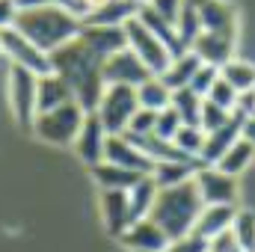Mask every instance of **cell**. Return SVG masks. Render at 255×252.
I'll use <instances>...</instances> for the list:
<instances>
[{
    "mask_svg": "<svg viewBox=\"0 0 255 252\" xmlns=\"http://www.w3.org/2000/svg\"><path fill=\"white\" fill-rule=\"evenodd\" d=\"M101 65H104V60H98V57L80 42V36L51 54V71L60 74L65 83H68L74 101H77L86 113L95 110V104H98V98H101V92H104V86H107V83H104V74H101Z\"/></svg>",
    "mask_w": 255,
    "mask_h": 252,
    "instance_id": "cell-1",
    "label": "cell"
},
{
    "mask_svg": "<svg viewBox=\"0 0 255 252\" xmlns=\"http://www.w3.org/2000/svg\"><path fill=\"white\" fill-rule=\"evenodd\" d=\"M15 30L21 36H27L39 51H45L48 57L63 48L68 42H74L83 30V21L71 12H65L60 6L48 3V6H39V9H27V12H18L15 18Z\"/></svg>",
    "mask_w": 255,
    "mask_h": 252,
    "instance_id": "cell-2",
    "label": "cell"
},
{
    "mask_svg": "<svg viewBox=\"0 0 255 252\" xmlns=\"http://www.w3.org/2000/svg\"><path fill=\"white\" fill-rule=\"evenodd\" d=\"M202 211V199H199V190L193 181L184 184H175V187H163L157 190V199H154V208L148 214L151 223H157V229L175 241L181 235H190L193 223Z\"/></svg>",
    "mask_w": 255,
    "mask_h": 252,
    "instance_id": "cell-3",
    "label": "cell"
},
{
    "mask_svg": "<svg viewBox=\"0 0 255 252\" xmlns=\"http://www.w3.org/2000/svg\"><path fill=\"white\" fill-rule=\"evenodd\" d=\"M83 116H86V110L77 101H71V104H63L57 110L39 113L33 122V133L51 145H71L80 125H83Z\"/></svg>",
    "mask_w": 255,
    "mask_h": 252,
    "instance_id": "cell-4",
    "label": "cell"
},
{
    "mask_svg": "<svg viewBox=\"0 0 255 252\" xmlns=\"http://www.w3.org/2000/svg\"><path fill=\"white\" fill-rule=\"evenodd\" d=\"M36 89H39V77H36L33 71L18 68V65H9V74H6L9 110H12L15 122L24 127V130H33V122H36V116H39Z\"/></svg>",
    "mask_w": 255,
    "mask_h": 252,
    "instance_id": "cell-5",
    "label": "cell"
},
{
    "mask_svg": "<svg viewBox=\"0 0 255 252\" xmlns=\"http://www.w3.org/2000/svg\"><path fill=\"white\" fill-rule=\"evenodd\" d=\"M125 39H128V51L148 68L151 77H160V74L166 71V65L172 63L169 48H166L139 18H130L125 24Z\"/></svg>",
    "mask_w": 255,
    "mask_h": 252,
    "instance_id": "cell-6",
    "label": "cell"
},
{
    "mask_svg": "<svg viewBox=\"0 0 255 252\" xmlns=\"http://www.w3.org/2000/svg\"><path fill=\"white\" fill-rule=\"evenodd\" d=\"M92 113L98 116V122L104 125L107 133H125L128 122H130L133 113H136V89L107 83Z\"/></svg>",
    "mask_w": 255,
    "mask_h": 252,
    "instance_id": "cell-7",
    "label": "cell"
},
{
    "mask_svg": "<svg viewBox=\"0 0 255 252\" xmlns=\"http://www.w3.org/2000/svg\"><path fill=\"white\" fill-rule=\"evenodd\" d=\"M0 54L9 60V65H18V68H27L33 71L36 77L48 74L51 71V57L45 51H39L27 36H21L15 27H6L0 30Z\"/></svg>",
    "mask_w": 255,
    "mask_h": 252,
    "instance_id": "cell-8",
    "label": "cell"
},
{
    "mask_svg": "<svg viewBox=\"0 0 255 252\" xmlns=\"http://www.w3.org/2000/svg\"><path fill=\"white\" fill-rule=\"evenodd\" d=\"M190 3L196 6L202 33L238 39L241 18H238V6H235V3H229V0H190Z\"/></svg>",
    "mask_w": 255,
    "mask_h": 252,
    "instance_id": "cell-9",
    "label": "cell"
},
{
    "mask_svg": "<svg viewBox=\"0 0 255 252\" xmlns=\"http://www.w3.org/2000/svg\"><path fill=\"white\" fill-rule=\"evenodd\" d=\"M104 163H113V166H122L128 172H136V175H151L154 172V160L139 151L125 133H107V142H104Z\"/></svg>",
    "mask_w": 255,
    "mask_h": 252,
    "instance_id": "cell-10",
    "label": "cell"
},
{
    "mask_svg": "<svg viewBox=\"0 0 255 252\" xmlns=\"http://www.w3.org/2000/svg\"><path fill=\"white\" fill-rule=\"evenodd\" d=\"M193 184L199 190L202 205H235L238 199V178L220 172L217 166H202L193 175Z\"/></svg>",
    "mask_w": 255,
    "mask_h": 252,
    "instance_id": "cell-11",
    "label": "cell"
},
{
    "mask_svg": "<svg viewBox=\"0 0 255 252\" xmlns=\"http://www.w3.org/2000/svg\"><path fill=\"white\" fill-rule=\"evenodd\" d=\"M101 74H104V83H116V86H130V89H136L139 83H145L151 74H148V68L139 63L130 51H119V54H113V57H107L104 65H101Z\"/></svg>",
    "mask_w": 255,
    "mask_h": 252,
    "instance_id": "cell-12",
    "label": "cell"
},
{
    "mask_svg": "<svg viewBox=\"0 0 255 252\" xmlns=\"http://www.w3.org/2000/svg\"><path fill=\"white\" fill-rule=\"evenodd\" d=\"M80 42H83L98 60H107V57H113V54H119V51L128 48L125 27H113V24H83Z\"/></svg>",
    "mask_w": 255,
    "mask_h": 252,
    "instance_id": "cell-13",
    "label": "cell"
},
{
    "mask_svg": "<svg viewBox=\"0 0 255 252\" xmlns=\"http://www.w3.org/2000/svg\"><path fill=\"white\" fill-rule=\"evenodd\" d=\"M104 142H107V130H104V125L98 122L95 113H86V116H83V125H80L74 142H71L74 151H77V157H80L86 166L101 163V160H104Z\"/></svg>",
    "mask_w": 255,
    "mask_h": 252,
    "instance_id": "cell-14",
    "label": "cell"
},
{
    "mask_svg": "<svg viewBox=\"0 0 255 252\" xmlns=\"http://www.w3.org/2000/svg\"><path fill=\"white\" fill-rule=\"evenodd\" d=\"M119 244L130 252H163L169 238L157 229V223H151L148 217L145 220H136L130 223L125 232L119 235Z\"/></svg>",
    "mask_w": 255,
    "mask_h": 252,
    "instance_id": "cell-15",
    "label": "cell"
},
{
    "mask_svg": "<svg viewBox=\"0 0 255 252\" xmlns=\"http://www.w3.org/2000/svg\"><path fill=\"white\" fill-rule=\"evenodd\" d=\"M238 139H241V116L235 113L223 127L205 133V145H202V151H199V160H202L205 166H214V163L232 148V142H238Z\"/></svg>",
    "mask_w": 255,
    "mask_h": 252,
    "instance_id": "cell-16",
    "label": "cell"
},
{
    "mask_svg": "<svg viewBox=\"0 0 255 252\" xmlns=\"http://www.w3.org/2000/svg\"><path fill=\"white\" fill-rule=\"evenodd\" d=\"M235 45H238V39H226V36H214V33H199L193 39L190 51L205 65L223 68L229 60H235Z\"/></svg>",
    "mask_w": 255,
    "mask_h": 252,
    "instance_id": "cell-17",
    "label": "cell"
},
{
    "mask_svg": "<svg viewBox=\"0 0 255 252\" xmlns=\"http://www.w3.org/2000/svg\"><path fill=\"white\" fill-rule=\"evenodd\" d=\"M98 208H101V220H104V229L119 238L130 226V217H128V193L125 190H101L98 193Z\"/></svg>",
    "mask_w": 255,
    "mask_h": 252,
    "instance_id": "cell-18",
    "label": "cell"
},
{
    "mask_svg": "<svg viewBox=\"0 0 255 252\" xmlns=\"http://www.w3.org/2000/svg\"><path fill=\"white\" fill-rule=\"evenodd\" d=\"M235 205H202L196 223H193V235L202 238V241H211L223 232L232 229V220H235Z\"/></svg>",
    "mask_w": 255,
    "mask_h": 252,
    "instance_id": "cell-19",
    "label": "cell"
},
{
    "mask_svg": "<svg viewBox=\"0 0 255 252\" xmlns=\"http://www.w3.org/2000/svg\"><path fill=\"white\" fill-rule=\"evenodd\" d=\"M71 101H74V95H71L68 83H65L60 74L48 71V74L39 77V89H36V107H39V113L57 110L63 104H71Z\"/></svg>",
    "mask_w": 255,
    "mask_h": 252,
    "instance_id": "cell-20",
    "label": "cell"
},
{
    "mask_svg": "<svg viewBox=\"0 0 255 252\" xmlns=\"http://www.w3.org/2000/svg\"><path fill=\"white\" fill-rule=\"evenodd\" d=\"M139 0H107L104 6H98L95 12H89L83 18V24H113V27H125L130 18H136L139 12Z\"/></svg>",
    "mask_w": 255,
    "mask_h": 252,
    "instance_id": "cell-21",
    "label": "cell"
},
{
    "mask_svg": "<svg viewBox=\"0 0 255 252\" xmlns=\"http://www.w3.org/2000/svg\"><path fill=\"white\" fill-rule=\"evenodd\" d=\"M157 181L151 178V175H142L133 187L128 190V217H130V223H136V220H145L148 214H151V208H154V199H157Z\"/></svg>",
    "mask_w": 255,
    "mask_h": 252,
    "instance_id": "cell-22",
    "label": "cell"
},
{
    "mask_svg": "<svg viewBox=\"0 0 255 252\" xmlns=\"http://www.w3.org/2000/svg\"><path fill=\"white\" fill-rule=\"evenodd\" d=\"M205 163L202 160H163V163H157L154 166V172H151V178L157 181V187H175V184H184V181H193V175L202 169Z\"/></svg>",
    "mask_w": 255,
    "mask_h": 252,
    "instance_id": "cell-23",
    "label": "cell"
},
{
    "mask_svg": "<svg viewBox=\"0 0 255 252\" xmlns=\"http://www.w3.org/2000/svg\"><path fill=\"white\" fill-rule=\"evenodd\" d=\"M89 175H92V181L98 184V190H130L142 175H136V172H128L122 166H113V163H95V166H89Z\"/></svg>",
    "mask_w": 255,
    "mask_h": 252,
    "instance_id": "cell-24",
    "label": "cell"
},
{
    "mask_svg": "<svg viewBox=\"0 0 255 252\" xmlns=\"http://www.w3.org/2000/svg\"><path fill=\"white\" fill-rule=\"evenodd\" d=\"M202 65V60L193 54V51H184V54H178V57H172V63L166 65V71L160 74V80L175 92V89H184V86H190L193 74H196V68Z\"/></svg>",
    "mask_w": 255,
    "mask_h": 252,
    "instance_id": "cell-25",
    "label": "cell"
},
{
    "mask_svg": "<svg viewBox=\"0 0 255 252\" xmlns=\"http://www.w3.org/2000/svg\"><path fill=\"white\" fill-rule=\"evenodd\" d=\"M253 160H255V145L253 142H247V139H238V142H232V148H229L214 166H217L220 172L238 178L241 172H247V169L253 166Z\"/></svg>",
    "mask_w": 255,
    "mask_h": 252,
    "instance_id": "cell-26",
    "label": "cell"
},
{
    "mask_svg": "<svg viewBox=\"0 0 255 252\" xmlns=\"http://www.w3.org/2000/svg\"><path fill=\"white\" fill-rule=\"evenodd\" d=\"M169 98H172V89H169L160 77H148L145 83L136 86V107H139V110L160 113V110L169 107Z\"/></svg>",
    "mask_w": 255,
    "mask_h": 252,
    "instance_id": "cell-27",
    "label": "cell"
},
{
    "mask_svg": "<svg viewBox=\"0 0 255 252\" xmlns=\"http://www.w3.org/2000/svg\"><path fill=\"white\" fill-rule=\"evenodd\" d=\"M220 77L241 95V92H250L255 89V65L247 63V60H229V63L220 68Z\"/></svg>",
    "mask_w": 255,
    "mask_h": 252,
    "instance_id": "cell-28",
    "label": "cell"
},
{
    "mask_svg": "<svg viewBox=\"0 0 255 252\" xmlns=\"http://www.w3.org/2000/svg\"><path fill=\"white\" fill-rule=\"evenodd\" d=\"M202 101L205 98H199L193 89H175L172 92V98H169V107L178 113V119H181V125H199V113H202Z\"/></svg>",
    "mask_w": 255,
    "mask_h": 252,
    "instance_id": "cell-29",
    "label": "cell"
},
{
    "mask_svg": "<svg viewBox=\"0 0 255 252\" xmlns=\"http://www.w3.org/2000/svg\"><path fill=\"white\" fill-rule=\"evenodd\" d=\"M229 232H232L235 244L241 247V252H255V211L238 208Z\"/></svg>",
    "mask_w": 255,
    "mask_h": 252,
    "instance_id": "cell-30",
    "label": "cell"
},
{
    "mask_svg": "<svg viewBox=\"0 0 255 252\" xmlns=\"http://www.w3.org/2000/svg\"><path fill=\"white\" fill-rule=\"evenodd\" d=\"M172 145H175L184 157L199 160V151H202V145H205V130L199 125H181L178 133H175V139H172Z\"/></svg>",
    "mask_w": 255,
    "mask_h": 252,
    "instance_id": "cell-31",
    "label": "cell"
},
{
    "mask_svg": "<svg viewBox=\"0 0 255 252\" xmlns=\"http://www.w3.org/2000/svg\"><path fill=\"white\" fill-rule=\"evenodd\" d=\"M205 101H211V104H217V107H223V110L235 113V107H238V92H235V89H232L223 77H217V83L208 89Z\"/></svg>",
    "mask_w": 255,
    "mask_h": 252,
    "instance_id": "cell-32",
    "label": "cell"
},
{
    "mask_svg": "<svg viewBox=\"0 0 255 252\" xmlns=\"http://www.w3.org/2000/svg\"><path fill=\"white\" fill-rule=\"evenodd\" d=\"M235 113H229V110H223V107H217V104H211V101H202V113H199V127L208 133V130H217V127H223L229 119H232Z\"/></svg>",
    "mask_w": 255,
    "mask_h": 252,
    "instance_id": "cell-33",
    "label": "cell"
},
{
    "mask_svg": "<svg viewBox=\"0 0 255 252\" xmlns=\"http://www.w3.org/2000/svg\"><path fill=\"white\" fill-rule=\"evenodd\" d=\"M178 127H181L178 113H175L172 107H166V110H160V113H157V119H154V136H157V139L172 142V139H175V133H178Z\"/></svg>",
    "mask_w": 255,
    "mask_h": 252,
    "instance_id": "cell-34",
    "label": "cell"
},
{
    "mask_svg": "<svg viewBox=\"0 0 255 252\" xmlns=\"http://www.w3.org/2000/svg\"><path fill=\"white\" fill-rule=\"evenodd\" d=\"M142 6H145V9H151L157 18H163L166 24H172V27H175L178 15H181V9H184V0H145Z\"/></svg>",
    "mask_w": 255,
    "mask_h": 252,
    "instance_id": "cell-35",
    "label": "cell"
},
{
    "mask_svg": "<svg viewBox=\"0 0 255 252\" xmlns=\"http://www.w3.org/2000/svg\"><path fill=\"white\" fill-rule=\"evenodd\" d=\"M217 77H220V68L202 63L199 68H196V74H193V80H190V86H187V89H193L199 98H205V95H208V89L217 83Z\"/></svg>",
    "mask_w": 255,
    "mask_h": 252,
    "instance_id": "cell-36",
    "label": "cell"
},
{
    "mask_svg": "<svg viewBox=\"0 0 255 252\" xmlns=\"http://www.w3.org/2000/svg\"><path fill=\"white\" fill-rule=\"evenodd\" d=\"M154 119H157V113H151V110H139L136 107V113H133V119L128 122V136H148V133H154Z\"/></svg>",
    "mask_w": 255,
    "mask_h": 252,
    "instance_id": "cell-37",
    "label": "cell"
},
{
    "mask_svg": "<svg viewBox=\"0 0 255 252\" xmlns=\"http://www.w3.org/2000/svg\"><path fill=\"white\" fill-rule=\"evenodd\" d=\"M163 252H208V241L196 238V235L190 232V235H181V238L169 241Z\"/></svg>",
    "mask_w": 255,
    "mask_h": 252,
    "instance_id": "cell-38",
    "label": "cell"
},
{
    "mask_svg": "<svg viewBox=\"0 0 255 252\" xmlns=\"http://www.w3.org/2000/svg\"><path fill=\"white\" fill-rule=\"evenodd\" d=\"M208 252H241V247L235 244L232 232H223V235H217V238L208 241Z\"/></svg>",
    "mask_w": 255,
    "mask_h": 252,
    "instance_id": "cell-39",
    "label": "cell"
},
{
    "mask_svg": "<svg viewBox=\"0 0 255 252\" xmlns=\"http://www.w3.org/2000/svg\"><path fill=\"white\" fill-rule=\"evenodd\" d=\"M15 18H18L15 0H0V30H6V27H15Z\"/></svg>",
    "mask_w": 255,
    "mask_h": 252,
    "instance_id": "cell-40",
    "label": "cell"
},
{
    "mask_svg": "<svg viewBox=\"0 0 255 252\" xmlns=\"http://www.w3.org/2000/svg\"><path fill=\"white\" fill-rule=\"evenodd\" d=\"M54 6H60L65 12H71V15H77L80 21L86 18V6H83V0H51Z\"/></svg>",
    "mask_w": 255,
    "mask_h": 252,
    "instance_id": "cell-41",
    "label": "cell"
},
{
    "mask_svg": "<svg viewBox=\"0 0 255 252\" xmlns=\"http://www.w3.org/2000/svg\"><path fill=\"white\" fill-rule=\"evenodd\" d=\"M238 116H241V113H238ZM241 139H247V142L255 145V113L253 116H241Z\"/></svg>",
    "mask_w": 255,
    "mask_h": 252,
    "instance_id": "cell-42",
    "label": "cell"
},
{
    "mask_svg": "<svg viewBox=\"0 0 255 252\" xmlns=\"http://www.w3.org/2000/svg\"><path fill=\"white\" fill-rule=\"evenodd\" d=\"M51 0H15V9L18 12H27V9H39V6H48Z\"/></svg>",
    "mask_w": 255,
    "mask_h": 252,
    "instance_id": "cell-43",
    "label": "cell"
}]
</instances>
